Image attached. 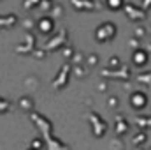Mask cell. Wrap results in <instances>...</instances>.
I'll use <instances>...</instances> for the list:
<instances>
[{
    "label": "cell",
    "mask_w": 151,
    "mask_h": 150,
    "mask_svg": "<svg viewBox=\"0 0 151 150\" xmlns=\"http://www.w3.org/2000/svg\"><path fill=\"white\" fill-rule=\"evenodd\" d=\"M51 27H53V23H51L49 20H42V21H40V30H42V32H49Z\"/></svg>",
    "instance_id": "3"
},
{
    "label": "cell",
    "mask_w": 151,
    "mask_h": 150,
    "mask_svg": "<svg viewBox=\"0 0 151 150\" xmlns=\"http://www.w3.org/2000/svg\"><path fill=\"white\" fill-rule=\"evenodd\" d=\"M107 4H109V7L116 9V7H119V5H121V0H107Z\"/></svg>",
    "instance_id": "5"
},
{
    "label": "cell",
    "mask_w": 151,
    "mask_h": 150,
    "mask_svg": "<svg viewBox=\"0 0 151 150\" xmlns=\"http://www.w3.org/2000/svg\"><path fill=\"white\" fill-rule=\"evenodd\" d=\"M130 103H134L135 106H142V104L146 103V99H144V95H142V94H135V95H132Z\"/></svg>",
    "instance_id": "2"
},
{
    "label": "cell",
    "mask_w": 151,
    "mask_h": 150,
    "mask_svg": "<svg viewBox=\"0 0 151 150\" xmlns=\"http://www.w3.org/2000/svg\"><path fill=\"white\" fill-rule=\"evenodd\" d=\"M144 60H146V58H144V53H142V51H137V53H135V58H134V62L141 66Z\"/></svg>",
    "instance_id": "4"
},
{
    "label": "cell",
    "mask_w": 151,
    "mask_h": 150,
    "mask_svg": "<svg viewBox=\"0 0 151 150\" xmlns=\"http://www.w3.org/2000/svg\"><path fill=\"white\" fill-rule=\"evenodd\" d=\"M113 36H114V25L113 23H106V25H102L97 30V37L99 39L104 37V41H107V39H111Z\"/></svg>",
    "instance_id": "1"
}]
</instances>
